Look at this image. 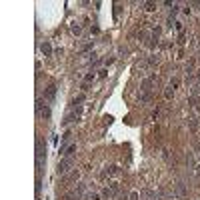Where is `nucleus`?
Returning <instances> with one entry per match:
<instances>
[{"label": "nucleus", "instance_id": "9b49d317", "mask_svg": "<svg viewBox=\"0 0 200 200\" xmlns=\"http://www.w3.org/2000/svg\"><path fill=\"white\" fill-rule=\"evenodd\" d=\"M186 124H188V128H190L192 132H196V130L200 128V120H198V118H188Z\"/></svg>", "mask_w": 200, "mask_h": 200}, {"label": "nucleus", "instance_id": "dca6fc26", "mask_svg": "<svg viewBox=\"0 0 200 200\" xmlns=\"http://www.w3.org/2000/svg\"><path fill=\"white\" fill-rule=\"evenodd\" d=\"M74 192H76V196H84V194H86V184H82V182H80Z\"/></svg>", "mask_w": 200, "mask_h": 200}, {"label": "nucleus", "instance_id": "ddd939ff", "mask_svg": "<svg viewBox=\"0 0 200 200\" xmlns=\"http://www.w3.org/2000/svg\"><path fill=\"white\" fill-rule=\"evenodd\" d=\"M76 150H78V146H76V144H70V146L64 150L62 156H76Z\"/></svg>", "mask_w": 200, "mask_h": 200}, {"label": "nucleus", "instance_id": "7ed1b4c3", "mask_svg": "<svg viewBox=\"0 0 200 200\" xmlns=\"http://www.w3.org/2000/svg\"><path fill=\"white\" fill-rule=\"evenodd\" d=\"M44 162H46V148L42 144V140H36V168H38V172Z\"/></svg>", "mask_w": 200, "mask_h": 200}, {"label": "nucleus", "instance_id": "6e6552de", "mask_svg": "<svg viewBox=\"0 0 200 200\" xmlns=\"http://www.w3.org/2000/svg\"><path fill=\"white\" fill-rule=\"evenodd\" d=\"M114 192H116V190H114L112 186L110 188H102V200H112V196H114Z\"/></svg>", "mask_w": 200, "mask_h": 200}, {"label": "nucleus", "instance_id": "20e7f679", "mask_svg": "<svg viewBox=\"0 0 200 200\" xmlns=\"http://www.w3.org/2000/svg\"><path fill=\"white\" fill-rule=\"evenodd\" d=\"M142 196H144V200H158V192H154L152 188H144Z\"/></svg>", "mask_w": 200, "mask_h": 200}, {"label": "nucleus", "instance_id": "7c9ffc66", "mask_svg": "<svg viewBox=\"0 0 200 200\" xmlns=\"http://www.w3.org/2000/svg\"><path fill=\"white\" fill-rule=\"evenodd\" d=\"M198 10H200V6H198Z\"/></svg>", "mask_w": 200, "mask_h": 200}, {"label": "nucleus", "instance_id": "2eb2a0df", "mask_svg": "<svg viewBox=\"0 0 200 200\" xmlns=\"http://www.w3.org/2000/svg\"><path fill=\"white\" fill-rule=\"evenodd\" d=\"M146 62L150 64V66H158V64H160V58H158V54H156V56H154V54H150Z\"/></svg>", "mask_w": 200, "mask_h": 200}, {"label": "nucleus", "instance_id": "f3484780", "mask_svg": "<svg viewBox=\"0 0 200 200\" xmlns=\"http://www.w3.org/2000/svg\"><path fill=\"white\" fill-rule=\"evenodd\" d=\"M84 200H102V196H98L96 192H86L84 194Z\"/></svg>", "mask_w": 200, "mask_h": 200}, {"label": "nucleus", "instance_id": "9d476101", "mask_svg": "<svg viewBox=\"0 0 200 200\" xmlns=\"http://www.w3.org/2000/svg\"><path fill=\"white\" fill-rule=\"evenodd\" d=\"M40 118H44V120H50V104H44V106H42V110H40V114H38Z\"/></svg>", "mask_w": 200, "mask_h": 200}, {"label": "nucleus", "instance_id": "1a4fd4ad", "mask_svg": "<svg viewBox=\"0 0 200 200\" xmlns=\"http://www.w3.org/2000/svg\"><path fill=\"white\" fill-rule=\"evenodd\" d=\"M40 52L44 54V56H52V46H50V42H42V44H40Z\"/></svg>", "mask_w": 200, "mask_h": 200}, {"label": "nucleus", "instance_id": "f257e3e1", "mask_svg": "<svg viewBox=\"0 0 200 200\" xmlns=\"http://www.w3.org/2000/svg\"><path fill=\"white\" fill-rule=\"evenodd\" d=\"M74 164V156H62V158L58 160V166H56V174L58 176H64V174H68V170H70V166Z\"/></svg>", "mask_w": 200, "mask_h": 200}, {"label": "nucleus", "instance_id": "cd10ccee", "mask_svg": "<svg viewBox=\"0 0 200 200\" xmlns=\"http://www.w3.org/2000/svg\"><path fill=\"white\" fill-rule=\"evenodd\" d=\"M190 12H192V10H190L188 6H184V8H182V14H188V16H190Z\"/></svg>", "mask_w": 200, "mask_h": 200}, {"label": "nucleus", "instance_id": "a211bd4d", "mask_svg": "<svg viewBox=\"0 0 200 200\" xmlns=\"http://www.w3.org/2000/svg\"><path fill=\"white\" fill-rule=\"evenodd\" d=\"M80 178V170H72V172L66 176V180H78Z\"/></svg>", "mask_w": 200, "mask_h": 200}, {"label": "nucleus", "instance_id": "423d86ee", "mask_svg": "<svg viewBox=\"0 0 200 200\" xmlns=\"http://www.w3.org/2000/svg\"><path fill=\"white\" fill-rule=\"evenodd\" d=\"M70 32H72L74 36H80V34H82V26H80V22H76V20L70 22Z\"/></svg>", "mask_w": 200, "mask_h": 200}, {"label": "nucleus", "instance_id": "6ab92c4d", "mask_svg": "<svg viewBox=\"0 0 200 200\" xmlns=\"http://www.w3.org/2000/svg\"><path fill=\"white\" fill-rule=\"evenodd\" d=\"M84 100H86V96H84V94H78V96H76V98L72 100V104L76 106V104H80V102H84Z\"/></svg>", "mask_w": 200, "mask_h": 200}, {"label": "nucleus", "instance_id": "5701e85b", "mask_svg": "<svg viewBox=\"0 0 200 200\" xmlns=\"http://www.w3.org/2000/svg\"><path fill=\"white\" fill-rule=\"evenodd\" d=\"M94 80V72H88V74H84V82H92Z\"/></svg>", "mask_w": 200, "mask_h": 200}, {"label": "nucleus", "instance_id": "aec40b11", "mask_svg": "<svg viewBox=\"0 0 200 200\" xmlns=\"http://www.w3.org/2000/svg\"><path fill=\"white\" fill-rule=\"evenodd\" d=\"M174 30H176V32H184V24H182V22H178V20H176V24H174Z\"/></svg>", "mask_w": 200, "mask_h": 200}, {"label": "nucleus", "instance_id": "393cba45", "mask_svg": "<svg viewBox=\"0 0 200 200\" xmlns=\"http://www.w3.org/2000/svg\"><path fill=\"white\" fill-rule=\"evenodd\" d=\"M130 200H140V192H136V190L130 192Z\"/></svg>", "mask_w": 200, "mask_h": 200}, {"label": "nucleus", "instance_id": "4468645a", "mask_svg": "<svg viewBox=\"0 0 200 200\" xmlns=\"http://www.w3.org/2000/svg\"><path fill=\"white\" fill-rule=\"evenodd\" d=\"M142 6H144L146 12H154V10L158 8V4H156V2H142Z\"/></svg>", "mask_w": 200, "mask_h": 200}, {"label": "nucleus", "instance_id": "c85d7f7f", "mask_svg": "<svg viewBox=\"0 0 200 200\" xmlns=\"http://www.w3.org/2000/svg\"><path fill=\"white\" fill-rule=\"evenodd\" d=\"M194 110H196V112L200 114V102H198V104H196V106H194Z\"/></svg>", "mask_w": 200, "mask_h": 200}, {"label": "nucleus", "instance_id": "f8f14e48", "mask_svg": "<svg viewBox=\"0 0 200 200\" xmlns=\"http://www.w3.org/2000/svg\"><path fill=\"white\" fill-rule=\"evenodd\" d=\"M174 94H176V90H174V88L168 84V86L164 88V98H166V100H172V98H174Z\"/></svg>", "mask_w": 200, "mask_h": 200}, {"label": "nucleus", "instance_id": "4be33fe9", "mask_svg": "<svg viewBox=\"0 0 200 200\" xmlns=\"http://www.w3.org/2000/svg\"><path fill=\"white\" fill-rule=\"evenodd\" d=\"M40 190H42V178H36V194H40Z\"/></svg>", "mask_w": 200, "mask_h": 200}, {"label": "nucleus", "instance_id": "f03ea898", "mask_svg": "<svg viewBox=\"0 0 200 200\" xmlns=\"http://www.w3.org/2000/svg\"><path fill=\"white\" fill-rule=\"evenodd\" d=\"M172 192H174V196H176V200H184L188 196V184L184 180H176Z\"/></svg>", "mask_w": 200, "mask_h": 200}, {"label": "nucleus", "instance_id": "b1692460", "mask_svg": "<svg viewBox=\"0 0 200 200\" xmlns=\"http://www.w3.org/2000/svg\"><path fill=\"white\" fill-rule=\"evenodd\" d=\"M80 90H82V92H88V90H90V84H88V82H82V84H80Z\"/></svg>", "mask_w": 200, "mask_h": 200}, {"label": "nucleus", "instance_id": "0eeeda50", "mask_svg": "<svg viewBox=\"0 0 200 200\" xmlns=\"http://www.w3.org/2000/svg\"><path fill=\"white\" fill-rule=\"evenodd\" d=\"M54 96H56V86H54V84H50L44 98H46V102H54Z\"/></svg>", "mask_w": 200, "mask_h": 200}, {"label": "nucleus", "instance_id": "412c9836", "mask_svg": "<svg viewBox=\"0 0 200 200\" xmlns=\"http://www.w3.org/2000/svg\"><path fill=\"white\" fill-rule=\"evenodd\" d=\"M170 86H172L174 90H176V88L180 86V78H172V80H170Z\"/></svg>", "mask_w": 200, "mask_h": 200}, {"label": "nucleus", "instance_id": "bb28decb", "mask_svg": "<svg viewBox=\"0 0 200 200\" xmlns=\"http://www.w3.org/2000/svg\"><path fill=\"white\" fill-rule=\"evenodd\" d=\"M106 74H108V70H106V68H102V70H98V76H100V78H104Z\"/></svg>", "mask_w": 200, "mask_h": 200}, {"label": "nucleus", "instance_id": "39448f33", "mask_svg": "<svg viewBox=\"0 0 200 200\" xmlns=\"http://www.w3.org/2000/svg\"><path fill=\"white\" fill-rule=\"evenodd\" d=\"M184 162H186V166H188V168H194V166H196V162H194V154H192V150H186V154H184Z\"/></svg>", "mask_w": 200, "mask_h": 200}, {"label": "nucleus", "instance_id": "c756f323", "mask_svg": "<svg viewBox=\"0 0 200 200\" xmlns=\"http://www.w3.org/2000/svg\"><path fill=\"white\" fill-rule=\"evenodd\" d=\"M196 84H200V70H198V74H196Z\"/></svg>", "mask_w": 200, "mask_h": 200}, {"label": "nucleus", "instance_id": "a878e982", "mask_svg": "<svg viewBox=\"0 0 200 200\" xmlns=\"http://www.w3.org/2000/svg\"><path fill=\"white\" fill-rule=\"evenodd\" d=\"M186 44V38H184V34H180V38H178V46H184Z\"/></svg>", "mask_w": 200, "mask_h": 200}]
</instances>
